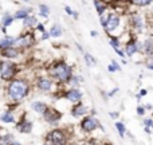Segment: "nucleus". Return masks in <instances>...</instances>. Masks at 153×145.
<instances>
[{
	"label": "nucleus",
	"instance_id": "nucleus-13",
	"mask_svg": "<svg viewBox=\"0 0 153 145\" xmlns=\"http://www.w3.org/2000/svg\"><path fill=\"white\" fill-rule=\"evenodd\" d=\"M32 43H34V38L31 34L23 35V36L15 39V45L19 47H30V46H32Z\"/></svg>",
	"mask_w": 153,
	"mask_h": 145
},
{
	"label": "nucleus",
	"instance_id": "nucleus-5",
	"mask_svg": "<svg viewBox=\"0 0 153 145\" xmlns=\"http://www.w3.org/2000/svg\"><path fill=\"white\" fill-rule=\"evenodd\" d=\"M79 128L83 133H91L94 130H97L98 128H101V122L97 117L94 116H86L81 120L79 122Z\"/></svg>",
	"mask_w": 153,
	"mask_h": 145
},
{
	"label": "nucleus",
	"instance_id": "nucleus-9",
	"mask_svg": "<svg viewBox=\"0 0 153 145\" xmlns=\"http://www.w3.org/2000/svg\"><path fill=\"white\" fill-rule=\"evenodd\" d=\"M87 113H89V108L85 105L83 102H78L74 103V106L71 108V116L74 118H81V117H86Z\"/></svg>",
	"mask_w": 153,
	"mask_h": 145
},
{
	"label": "nucleus",
	"instance_id": "nucleus-11",
	"mask_svg": "<svg viewBox=\"0 0 153 145\" xmlns=\"http://www.w3.org/2000/svg\"><path fill=\"white\" fill-rule=\"evenodd\" d=\"M16 129L22 133V135H30L32 132V128H34V124L32 121L30 120H26V118H22L20 121H16Z\"/></svg>",
	"mask_w": 153,
	"mask_h": 145
},
{
	"label": "nucleus",
	"instance_id": "nucleus-33",
	"mask_svg": "<svg viewBox=\"0 0 153 145\" xmlns=\"http://www.w3.org/2000/svg\"><path fill=\"white\" fill-rule=\"evenodd\" d=\"M144 128H152V125H153V120L152 118H145L144 120Z\"/></svg>",
	"mask_w": 153,
	"mask_h": 145
},
{
	"label": "nucleus",
	"instance_id": "nucleus-2",
	"mask_svg": "<svg viewBox=\"0 0 153 145\" xmlns=\"http://www.w3.org/2000/svg\"><path fill=\"white\" fill-rule=\"evenodd\" d=\"M50 75L53 79H55L59 83H65L67 85L70 82V79L73 78V70L65 62H56L54 63V66L50 69Z\"/></svg>",
	"mask_w": 153,
	"mask_h": 145
},
{
	"label": "nucleus",
	"instance_id": "nucleus-26",
	"mask_svg": "<svg viewBox=\"0 0 153 145\" xmlns=\"http://www.w3.org/2000/svg\"><path fill=\"white\" fill-rule=\"evenodd\" d=\"M39 15L42 16V18H48V15H50V8L46 4H39Z\"/></svg>",
	"mask_w": 153,
	"mask_h": 145
},
{
	"label": "nucleus",
	"instance_id": "nucleus-12",
	"mask_svg": "<svg viewBox=\"0 0 153 145\" xmlns=\"http://www.w3.org/2000/svg\"><path fill=\"white\" fill-rule=\"evenodd\" d=\"M141 50H143V45H141V43H138L134 38H133V39L126 45V47H125V53H126L128 57L134 55L136 53H140Z\"/></svg>",
	"mask_w": 153,
	"mask_h": 145
},
{
	"label": "nucleus",
	"instance_id": "nucleus-36",
	"mask_svg": "<svg viewBox=\"0 0 153 145\" xmlns=\"http://www.w3.org/2000/svg\"><path fill=\"white\" fill-rule=\"evenodd\" d=\"M118 91H120L118 87H114V89L111 90V91H109V93H108V97H109V98H110V97H114V95H116Z\"/></svg>",
	"mask_w": 153,
	"mask_h": 145
},
{
	"label": "nucleus",
	"instance_id": "nucleus-46",
	"mask_svg": "<svg viewBox=\"0 0 153 145\" xmlns=\"http://www.w3.org/2000/svg\"><path fill=\"white\" fill-rule=\"evenodd\" d=\"M73 18H74V19H78V12H73Z\"/></svg>",
	"mask_w": 153,
	"mask_h": 145
},
{
	"label": "nucleus",
	"instance_id": "nucleus-16",
	"mask_svg": "<svg viewBox=\"0 0 153 145\" xmlns=\"http://www.w3.org/2000/svg\"><path fill=\"white\" fill-rule=\"evenodd\" d=\"M1 55L4 58H8V59H13V58H18L19 55V50L16 47H8V48H4L1 50Z\"/></svg>",
	"mask_w": 153,
	"mask_h": 145
},
{
	"label": "nucleus",
	"instance_id": "nucleus-27",
	"mask_svg": "<svg viewBox=\"0 0 153 145\" xmlns=\"http://www.w3.org/2000/svg\"><path fill=\"white\" fill-rule=\"evenodd\" d=\"M83 55H85V62H86V65L89 67L94 66V65L97 63V61L94 59V57H93V55H90V54H87V53H85Z\"/></svg>",
	"mask_w": 153,
	"mask_h": 145
},
{
	"label": "nucleus",
	"instance_id": "nucleus-24",
	"mask_svg": "<svg viewBox=\"0 0 153 145\" xmlns=\"http://www.w3.org/2000/svg\"><path fill=\"white\" fill-rule=\"evenodd\" d=\"M114 126H116V129H117V132H118L120 137L124 138V137H125V133H126V128H125V124H124V122H121V121H117L116 124H114Z\"/></svg>",
	"mask_w": 153,
	"mask_h": 145
},
{
	"label": "nucleus",
	"instance_id": "nucleus-30",
	"mask_svg": "<svg viewBox=\"0 0 153 145\" xmlns=\"http://www.w3.org/2000/svg\"><path fill=\"white\" fill-rule=\"evenodd\" d=\"M79 82H82V78L81 77H73L71 79H70V82L67 85H70L71 87H78L79 86Z\"/></svg>",
	"mask_w": 153,
	"mask_h": 145
},
{
	"label": "nucleus",
	"instance_id": "nucleus-47",
	"mask_svg": "<svg viewBox=\"0 0 153 145\" xmlns=\"http://www.w3.org/2000/svg\"><path fill=\"white\" fill-rule=\"evenodd\" d=\"M24 1H30V0H24Z\"/></svg>",
	"mask_w": 153,
	"mask_h": 145
},
{
	"label": "nucleus",
	"instance_id": "nucleus-45",
	"mask_svg": "<svg viewBox=\"0 0 153 145\" xmlns=\"http://www.w3.org/2000/svg\"><path fill=\"white\" fill-rule=\"evenodd\" d=\"M90 34H91V36H93V38H95V36L98 35V32H97V31H91Z\"/></svg>",
	"mask_w": 153,
	"mask_h": 145
},
{
	"label": "nucleus",
	"instance_id": "nucleus-38",
	"mask_svg": "<svg viewBox=\"0 0 153 145\" xmlns=\"http://www.w3.org/2000/svg\"><path fill=\"white\" fill-rule=\"evenodd\" d=\"M114 51H116V53L118 54V55L121 57V58H125V55H126V54H124V53H122L121 50H120V48H116V50H114Z\"/></svg>",
	"mask_w": 153,
	"mask_h": 145
},
{
	"label": "nucleus",
	"instance_id": "nucleus-10",
	"mask_svg": "<svg viewBox=\"0 0 153 145\" xmlns=\"http://www.w3.org/2000/svg\"><path fill=\"white\" fill-rule=\"evenodd\" d=\"M106 20V24H105V30L108 32H113L117 27L120 26V16L116 15V13H109L108 18L105 19Z\"/></svg>",
	"mask_w": 153,
	"mask_h": 145
},
{
	"label": "nucleus",
	"instance_id": "nucleus-49",
	"mask_svg": "<svg viewBox=\"0 0 153 145\" xmlns=\"http://www.w3.org/2000/svg\"><path fill=\"white\" fill-rule=\"evenodd\" d=\"M0 135H1V133H0Z\"/></svg>",
	"mask_w": 153,
	"mask_h": 145
},
{
	"label": "nucleus",
	"instance_id": "nucleus-8",
	"mask_svg": "<svg viewBox=\"0 0 153 145\" xmlns=\"http://www.w3.org/2000/svg\"><path fill=\"white\" fill-rule=\"evenodd\" d=\"M53 86H54V81L51 78H48V77H39L36 79V89L43 93L51 91Z\"/></svg>",
	"mask_w": 153,
	"mask_h": 145
},
{
	"label": "nucleus",
	"instance_id": "nucleus-44",
	"mask_svg": "<svg viewBox=\"0 0 153 145\" xmlns=\"http://www.w3.org/2000/svg\"><path fill=\"white\" fill-rule=\"evenodd\" d=\"M144 129H145V132L148 133V135H151L152 133V128H144Z\"/></svg>",
	"mask_w": 153,
	"mask_h": 145
},
{
	"label": "nucleus",
	"instance_id": "nucleus-14",
	"mask_svg": "<svg viewBox=\"0 0 153 145\" xmlns=\"http://www.w3.org/2000/svg\"><path fill=\"white\" fill-rule=\"evenodd\" d=\"M31 109L38 114H45V112L48 109V105L42 101H34L31 102Z\"/></svg>",
	"mask_w": 153,
	"mask_h": 145
},
{
	"label": "nucleus",
	"instance_id": "nucleus-4",
	"mask_svg": "<svg viewBox=\"0 0 153 145\" xmlns=\"http://www.w3.org/2000/svg\"><path fill=\"white\" fill-rule=\"evenodd\" d=\"M16 73H18V67L15 63H12L11 61H5L1 62V66H0V78L5 82H11L13 81Z\"/></svg>",
	"mask_w": 153,
	"mask_h": 145
},
{
	"label": "nucleus",
	"instance_id": "nucleus-23",
	"mask_svg": "<svg viewBox=\"0 0 153 145\" xmlns=\"http://www.w3.org/2000/svg\"><path fill=\"white\" fill-rule=\"evenodd\" d=\"M62 35V27L59 24H54L50 30V36L53 38H59Z\"/></svg>",
	"mask_w": 153,
	"mask_h": 145
},
{
	"label": "nucleus",
	"instance_id": "nucleus-42",
	"mask_svg": "<svg viewBox=\"0 0 153 145\" xmlns=\"http://www.w3.org/2000/svg\"><path fill=\"white\" fill-rule=\"evenodd\" d=\"M144 108H145V110H151V109L153 108V106L151 105V103H146V105H145V106H144Z\"/></svg>",
	"mask_w": 153,
	"mask_h": 145
},
{
	"label": "nucleus",
	"instance_id": "nucleus-15",
	"mask_svg": "<svg viewBox=\"0 0 153 145\" xmlns=\"http://www.w3.org/2000/svg\"><path fill=\"white\" fill-rule=\"evenodd\" d=\"M130 22H132L133 27H134L136 30H138V31H143L144 30V20H143V18H141V15L133 13L132 18H130Z\"/></svg>",
	"mask_w": 153,
	"mask_h": 145
},
{
	"label": "nucleus",
	"instance_id": "nucleus-20",
	"mask_svg": "<svg viewBox=\"0 0 153 145\" xmlns=\"http://www.w3.org/2000/svg\"><path fill=\"white\" fill-rule=\"evenodd\" d=\"M13 141L12 133H1L0 135V145H10V143Z\"/></svg>",
	"mask_w": 153,
	"mask_h": 145
},
{
	"label": "nucleus",
	"instance_id": "nucleus-17",
	"mask_svg": "<svg viewBox=\"0 0 153 145\" xmlns=\"http://www.w3.org/2000/svg\"><path fill=\"white\" fill-rule=\"evenodd\" d=\"M0 121L3 124H16V118L10 110L4 112V113L0 114Z\"/></svg>",
	"mask_w": 153,
	"mask_h": 145
},
{
	"label": "nucleus",
	"instance_id": "nucleus-3",
	"mask_svg": "<svg viewBox=\"0 0 153 145\" xmlns=\"http://www.w3.org/2000/svg\"><path fill=\"white\" fill-rule=\"evenodd\" d=\"M45 144L47 145H67V132L62 128H54L46 135Z\"/></svg>",
	"mask_w": 153,
	"mask_h": 145
},
{
	"label": "nucleus",
	"instance_id": "nucleus-43",
	"mask_svg": "<svg viewBox=\"0 0 153 145\" xmlns=\"http://www.w3.org/2000/svg\"><path fill=\"white\" fill-rule=\"evenodd\" d=\"M10 145H23V144H22V143H19V141H15V140H13L12 143H10Z\"/></svg>",
	"mask_w": 153,
	"mask_h": 145
},
{
	"label": "nucleus",
	"instance_id": "nucleus-29",
	"mask_svg": "<svg viewBox=\"0 0 153 145\" xmlns=\"http://www.w3.org/2000/svg\"><path fill=\"white\" fill-rule=\"evenodd\" d=\"M94 4H95V10H97L98 15L102 16V13H103V11H105L106 5H105V4H102V3H100V1H97V0L94 1Z\"/></svg>",
	"mask_w": 153,
	"mask_h": 145
},
{
	"label": "nucleus",
	"instance_id": "nucleus-6",
	"mask_svg": "<svg viewBox=\"0 0 153 145\" xmlns=\"http://www.w3.org/2000/svg\"><path fill=\"white\" fill-rule=\"evenodd\" d=\"M62 117H63V114H62L61 112L58 110V109L50 108V106H48V109L45 112V114H43V118H45V121L48 122L50 125H56L62 120Z\"/></svg>",
	"mask_w": 153,
	"mask_h": 145
},
{
	"label": "nucleus",
	"instance_id": "nucleus-22",
	"mask_svg": "<svg viewBox=\"0 0 153 145\" xmlns=\"http://www.w3.org/2000/svg\"><path fill=\"white\" fill-rule=\"evenodd\" d=\"M23 24L26 27H34V26H38V20L34 15H28L26 19L23 20Z\"/></svg>",
	"mask_w": 153,
	"mask_h": 145
},
{
	"label": "nucleus",
	"instance_id": "nucleus-34",
	"mask_svg": "<svg viewBox=\"0 0 153 145\" xmlns=\"http://www.w3.org/2000/svg\"><path fill=\"white\" fill-rule=\"evenodd\" d=\"M146 93H148V91H146V89H141V90H140V93H138V94L136 95V98H137V100H140V98L145 97Z\"/></svg>",
	"mask_w": 153,
	"mask_h": 145
},
{
	"label": "nucleus",
	"instance_id": "nucleus-18",
	"mask_svg": "<svg viewBox=\"0 0 153 145\" xmlns=\"http://www.w3.org/2000/svg\"><path fill=\"white\" fill-rule=\"evenodd\" d=\"M12 45H15V39L10 35H5L4 38L0 39V48L4 50V48H8V47H12Z\"/></svg>",
	"mask_w": 153,
	"mask_h": 145
},
{
	"label": "nucleus",
	"instance_id": "nucleus-35",
	"mask_svg": "<svg viewBox=\"0 0 153 145\" xmlns=\"http://www.w3.org/2000/svg\"><path fill=\"white\" fill-rule=\"evenodd\" d=\"M146 67L149 70H153V57H149V59L146 61Z\"/></svg>",
	"mask_w": 153,
	"mask_h": 145
},
{
	"label": "nucleus",
	"instance_id": "nucleus-40",
	"mask_svg": "<svg viewBox=\"0 0 153 145\" xmlns=\"http://www.w3.org/2000/svg\"><path fill=\"white\" fill-rule=\"evenodd\" d=\"M108 70H109V71H110V73H114V71H117V70H116V67H114L113 65H109V66H108Z\"/></svg>",
	"mask_w": 153,
	"mask_h": 145
},
{
	"label": "nucleus",
	"instance_id": "nucleus-28",
	"mask_svg": "<svg viewBox=\"0 0 153 145\" xmlns=\"http://www.w3.org/2000/svg\"><path fill=\"white\" fill-rule=\"evenodd\" d=\"M153 0H130V3L134 5H138V7H145V5H149Z\"/></svg>",
	"mask_w": 153,
	"mask_h": 145
},
{
	"label": "nucleus",
	"instance_id": "nucleus-19",
	"mask_svg": "<svg viewBox=\"0 0 153 145\" xmlns=\"http://www.w3.org/2000/svg\"><path fill=\"white\" fill-rule=\"evenodd\" d=\"M143 51L146 54H149V55L153 54V39L152 38H148V39L143 43Z\"/></svg>",
	"mask_w": 153,
	"mask_h": 145
},
{
	"label": "nucleus",
	"instance_id": "nucleus-32",
	"mask_svg": "<svg viewBox=\"0 0 153 145\" xmlns=\"http://www.w3.org/2000/svg\"><path fill=\"white\" fill-rule=\"evenodd\" d=\"M136 112H137V114H138V116H145V113H146L145 108H144V106H141V105H138V106H137V109H136Z\"/></svg>",
	"mask_w": 153,
	"mask_h": 145
},
{
	"label": "nucleus",
	"instance_id": "nucleus-1",
	"mask_svg": "<svg viewBox=\"0 0 153 145\" xmlns=\"http://www.w3.org/2000/svg\"><path fill=\"white\" fill-rule=\"evenodd\" d=\"M31 87L26 79H13L7 86V94L12 102H20L28 97Z\"/></svg>",
	"mask_w": 153,
	"mask_h": 145
},
{
	"label": "nucleus",
	"instance_id": "nucleus-37",
	"mask_svg": "<svg viewBox=\"0 0 153 145\" xmlns=\"http://www.w3.org/2000/svg\"><path fill=\"white\" fill-rule=\"evenodd\" d=\"M109 116L111 117V118H117V117L120 116L118 112H109Z\"/></svg>",
	"mask_w": 153,
	"mask_h": 145
},
{
	"label": "nucleus",
	"instance_id": "nucleus-7",
	"mask_svg": "<svg viewBox=\"0 0 153 145\" xmlns=\"http://www.w3.org/2000/svg\"><path fill=\"white\" fill-rule=\"evenodd\" d=\"M63 98H66L67 101H70L71 103H78L83 98V93L81 91L79 87H70L69 90L63 93Z\"/></svg>",
	"mask_w": 153,
	"mask_h": 145
},
{
	"label": "nucleus",
	"instance_id": "nucleus-48",
	"mask_svg": "<svg viewBox=\"0 0 153 145\" xmlns=\"http://www.w3.org/2000/svg\"><path fill=\"white\" fill-rule=\"evenodd\" d=\"M42 145H47V144H42Z\"/></svg>",
	"mask_w": 153,
	"mask_h": 145
},
{
	"label": "nucleus",
	"instance_id": "nucleus-21",
	"mask_svg": "<svg viewBox=\"0 0 153 145\" xmlns=\"http://www.w3.org/2000/svg\"><path fill=\"white\" fill-rule=\"evenodd\" d=\"M15 20V18H13L12 15H10V13H4V15L1 16V24H3V31H5V27H8L10 24H12V22Z\"/></svg>",
	"mask_w": 153,
	"mask_h": 145
},
{
	"label": "nucleus",
	"instance_id": "nucleus-25",
	"mask_svg": "<svg viewBox=\"0 0 153 145\" xmlns=\"http://www.w3.org/2000/svg\"><path fill=\"white\" fill-rule=\"evenodd\" d=\"M28 12H30V8H23V10H19L15 12V16L13 18L15 19H26L27 16H28Z\"/></svg>",
	"mask_w": 153,
	"mask_h": 145
},
{
	"label": "nucleus",
	"instance_id": "nucleus-31",
	"mask_svg": "<svg viewBox=\"0 0 153 145\" xmlns=\"http://www.w3.org/2000/svg\"><path fill=\"white\" fill-rule=\"evenodd\" d=\"M109 42H110L111 47H113L114 50H116V48H118V46H120V39H118V38H114V36H111Z\"/></svg>",
	"mask_w": 153,
	"mask_h": 145
},
{
	"label": "nucleus",
	"instance_id": "nucleus-39",
	"mask_svg": "<svg viewBox=\"0 0 153 145\" xmlns=\"http://www.w3.org/2000/svg\"><path fill=\"white\" fill-rule=\"evenodd\" d=\"M65 11H66V12L69 13V15H73V12H74V11H73L71 8L69 7V5H66V7H65Z\"/></svg>",
	"mask_w": 153,
	"mask_h": 145
},
{
	"label": "nucleus",
	"instance_id": "nucleus-50",
	"mask_svg": "<svg viewBox=\"0 0 153 145\" xmlns=\"http://www.w3.org/2000/svg\"><path fill=\"white\" fill-rule=\"evenodd\" d=\"M94 1H95V0H94Z\"/></svg>",
	"mask_w": 153,
	"mask_h": 145
},
{
	"label": "nucleus",
	"instance_id": "nucleus-41",
	"mask_svg": "<svg viewBox=\"0 0 153 145\" xmlns=\"http://www.w3.org/2000/svg\"><path fill=\"white\" fill-rule=\"evenodd\" d=\"M111 65H113V66H114V67H116V70H117V71H118V70H121V67H120V65H118V63H117V62H116V61H113V62H111Z\"/></svg>",
	"mask_w": 153,
	"mask_h": 145
}]
</instances>
